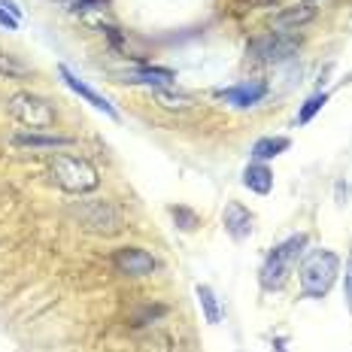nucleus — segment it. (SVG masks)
Masks as SVG:
<instances>
[{
	"label": "nucleus",
	"mask_w": 352,
	"mask_h": 352,
	"mask_svg": "<svg viewBox=\"0 0 352 352\" xmlns=\"http://www.w3.org/2000/svg\"><path fill=\"white\" fill-rule=\"evenodd\" d=\"M28 73V64H21L19 58L0 52V76H25Z\"/></svg>",
	"instance_id": "aec40b11"
},
{
	"label": "nucleus",
	"mask_w": 352,
	"mask_h": 352,
	"mask_svg": "<svg viewBox=\"0 0 352 352\" xmlns=\"http://www.w3.org/2000/svg\"><path fill=\"white\" fill-rule=\"evenodd\" d=\"M109 0H73V12H104Z\"/></svg>",
	"instance_id": "4be33fe9"
},
{
	"label": "nucleus",
	"mask_w": 352,
	"mask_h": 352,
	"mask_svg": "<svg viewBox=\"0 0 352 352\" xmlns=\"http://www.w3.org/2000/svg\"><path fill=\"white\" fill-rule=\"evenodd\" d=\"M70 212L88 234H98V237H116L124 228L122 210L109 201H79Z\"/></svg>",
	"instance_id": "20e7f679"
},
{
	"label": "nucleus",
	"mask_w": 352,
	"mask_h": 352,
	"mask_svg": "<svg viewBox=\"0 0 352 352\" xmlns=\"http://www.w3.org/2000/svg\"><path fill=\"white\" fill-rule=\"evenodd\" d=\"M170 216L176 219V225H179L182 231H195L197 228V216L188 207H170Z\"/></svg>",
	"instance_id": "412c9836"
},
{
	"label": "nucleus",
	"mask_w": 352,
	"mask_h": 352,
	"mask_svg": "<svg viewBox=\"0 0 352 352\" xmlns=\"http://www.w3.org/2000/svg\"><path fill=\"white\" fill-rule=\"evenodd\" d=\"M252 222H255V216L237 201H231L228 207H225V212H222V225H225V231H228L234 240H246L249 234H252Z\"/></svg>",
	"instance_id": "9b49d317"
},
{
	"label": "nucleus",
	"mask_w": 352,
	"mask_h": 352,
	"mask_svg": "<svg viewBox=\"0 0 352 352\" xmlns=\"http://www.w3.org/2000/svg\"><path fill=\"white\" fill-rule=\"evenodd\" d=\"M113 267L124 276H149L152 270L158 267V261H155V255H149L146 249L122 246V249H116V255H113Z\"/></svg>",
	"instance_id": "0eeeda50"
},
{
	"label": "nucleus",
	"mask_w": 352,
	"mask_h": 352,
	"mask_svg": "<svg viewBox=\"0 0 352 352\" xmlns=\"http://www.w3.org/2000/svg\"><path fill=\"white\" fill-rule=\"evenodd\" d=\"M307 246V234H295V237H289L285 243H280L274 249V252L264 258L261 264V274H258V283L264 292H276L283 289L285 280H289V274L295 270V264L300 258V252H304Z\"/></svg>",
	"instance_id": "f03ea898"
},
{
	"label": "nucleus",
	"mask_w": 352,
	"mask_h": 352,
	"mask_svg": "<svg viewBox=\"0 0 352 352\" xmlns=\"http://www.w3.org/2000/svg\"><path fill=\"white\" fill-rule=\"evenodd\" d=\"M10 113H12V119L21 122L25 128H31V131H52V124H55L52 104L43 100V98H36V94H31V91L12 94Z\"/></svg>",
	"instance_id": "39448f33"
},
{
	"label": "nucleus",
	"mask_w": 352,
	"mask_h": 352,
	"mask_svg": "<svg viewBox=\"0 0 352 352\" xmlns=\"http://www.w3.org/2000/svg\"><path fill=\"white\" fill-rule=\"evenodd\" d=\"M152 94H155V100L164 109H188V107H195V100L188 98V94H182V91H167V88H152Z\"/></svg>",
	"instance_id": "f3484780"
},
{
	"label": "nucleus",
	"mask_w": 352,
	"mask_h": 352,
	"mask_svg": "<svg viewBox=\"0 0 352 352\" xmlns=\"http://www.w3.org/2000/svg\"><path fill=\"white\" fill-rule=\"evenodd\" d=\"M49 173H52L55 186L64 188L67 195H88L100 186L98 167L88 158H79V155H55Z\"/></svg>",
	"instance_id": "f257e3e1"
},
{
	"label": "nucleus",
	"mask_w": 352,
	"mask_h": 352,
	"mask_svg": "<svg viewBox=\"0 0 352 352\" xmlns=\"http://www.w3.org/2000/svg\"><path fill=\"white\" fill-rule=\"evenodd\" d=\"M195 295H197V304H201V310H204V319H207L210 325H219L222 307H219V300H216V292H212L210 285H197Z\"/></svg>",
	"instance_id": "dca6fc26"
},
{
	"label": "nucleus",
	"mask_w": 352,
	"mask_h": 352,
	"mask_svg": "<svg viewBox=\"0 0 352 352\" xmlns=\"http://www.w3.org/2000/svg\"><path fill=\"white\" fill-rule=\"evenodd\" d=\"M285 149H289V137H261V140H255V146H252V158L264 164V161L283 155Z\"/></svg>",
	"instance_id": "2eb2a0df"
},
{
	"label": "nucleus",
	"mask_w": 352,
	"mask_h": 352,
	"mask_svg": "<svg viewBox=\"0 0 352 352\" xmlns=\"http://www.w3.org/2000/svg\"><path fill=\"white\" fill-rule=\"evenodd\" d=\"M164 313H167V307H164V304H155V307L146 304V307H140V310L134 313V316H131V325H137V328H140V325H149V322L161 319Z\"/></svg>",
	"instance_id": "6ab92c4d"
},
{
	"label": "nucleus",
	"mask_w": 352,
	"mask_h": 352,
	"mask_svg": "<svg viewBox=\"0 0 352 352\" xmlns=\"http://www.w3.org/2000/svg\"><path fill=\"white\" fill-rule=\"evenodd\" d=\"M0 6H3L6 12H12V16H16V19L21 21V6L16 3V0H0Z\"/></svg>",
	"instance_id": "393cba45"
},
{
	"label": "nucleus",
	"mask_w": 352,
	"mask_h": 352,
	"mask_svg": "<svg viewBox=\"0 0 352 352\" xmlns=\"http://www.w3.org/2000/svg\"><path fill=\"white\" fill-rule=\"evenodd\" d=\"M298 274H300V292L307 298H325L331 292L337 274H340V258L334 252H328V249H316V252H310L304 258Z\"/></svg>",
	"instance_id": "7ed1b4c3"
},
{
	"label": "nucleus",
	"mask_w": 352,
	"mask_h": 352,
	"mask_svg": "<svg viewBox=\"0 0 352 352\" xmlns=\"http://www.w3.org/2000/svg\"><path fill=\"white\" fill-rule=\"evenodd\" d=\"M343 295H346V304H349V310H352V261H349V267H346V283H343Z\"/></svg>",
	"instance_id": "b1692460"
},
{
	"label": "nucleus",
	"mask_w": 352,
	"mask_h": 352,
	"mask_svg": "<svg viewBox=\"0 0 352 352\" xmlns=\"http://www.w3.org/2000/svg\"><path fill=\"white\" fill-rule=\"evenodd\" d=\"M243 186L255 195H270L274 192V173H270L267 164L255 161V164H249L243 170Z\"/></svg>",
	"instance_id": "ddd939ff"
},
{
	"label": "nucleus",
	"mask_w": 352,
	"mask_h": 352,
	"mask_svg": "<svg viewBox=\"0 0 352 352\" xmlns=\"http://www.w3.org/2000/svg\"><path fill=\"white\" fill-rule=\"evenodd\" d=\"M0 25H3L6 31H19V19L12 16V12H6L3 6H0Z\"/></svg>",
	"instance_id": "5701e85b"
},
{
	"label": "nucleus",
	"mask_w": 352,
	"mask_h": 352,
	"mask_svg": "<svg viewBox=\"0 0 352 352\" xmlns=\"http://www.w3.org/2000/svg\"><path fill=\"white\" fill-rule=\"evenodd\" d=\"M124 82H140V85H152V88H164L173 82V73L164 67H137L131 73H124Z\"/></svg>",
	"instance_id": "4468645a"
},
{
	"label": "nucleus",
	"mask_w": 352,
	"mask_h": 352,
	"mask_svg": "<svg viewBox=\"0 0 352 352\" xmlns=\"http://www.w3.org/2000/svg\"><path fill=\"white\" fill-rule=\"evenodd\" d=\"M325 104H328V94H325V91L313 94V98H310V100H307L304 107L298 109V124H307V122H313V116H316V113H319V109L325 107Z\"/></svg>",
	"instance_id": "a211bd4d"
},
{
	"label": "nucleus",
	"mask_w": 352,
	"mask_h": 352,
	"mask_svg": "<svg viewBox=\"0 0 352 352\" xmlns=\"http://www.w3.org/2000/svg\"><path fill=\"white\" fill-rule=\"evenodd\" d=\"M264 94H267V82H264V79H246V82L219 91V98L228 100L234 107H252V104H258Z\"/></svg>",
	"instance_id": "1a4fd4ad"
},
{
	"label": "nucleus",
	"mask_w": 352,
	"mask_h": 352,
	"mask_svg": "<svg viewBox=\"0 0 352 352\" xmlns=\"http://www.w3.org/2000/svg\"><path fill=\"white\" fill-rule=\"evenodd\" d=\"M298 46H300V36L298 34L270 31L264 36H255V40L249 43V55H252L255 61L280 64V61H289V58L298 52Z\"/></svg>",
	"instance_id": "423d86ee"
},
{
	"label": "nucleus",
	"mask_w": 352,
	"mask_h": 352,
	"mask_svg": "<svg viewBox=\"0 0 352 352\" xmlns=\"http://www.w3.org/2000/svg\"><path fill=\"white\" fill-rule=\"evenodd\" d=\"M58 73H61L64 85H67L70 91H76L79 98H85V100H88V104H91L94 109H100V113H107L109 119H116V122H119V113H116V107L109 104V100L104 98V94H98V91H94V88H88V85L82 82V79H79L76 73H73V70L67 67V64H61V67H58Z\"/></svg>",
	"instance_id": "6e6552de"
},
{
	"label": "nucleus",
	"mask_w": 352,
	"mask_h": 352,
	"mask_svg": "<svg viewBox=\"0 0 352 352\" xmlns=\"http://www.w3.org/2000/svg\"><path fill=\"white\" fill-rule=\"evenodd\" d=\"M313 16H316V6L313 3L289 6V10L276 12V16L270 19V28H274V31H283V34H295L298 28H304L307 21H313Z\"/></svg>",
	"instance_id": "9d476101"
},
{
	"label": "nucleus",
	"mask_w": 352,
	"mask_h": 352,
	"mask_svg": "<svg viewBox=\"0 0 352 352\" xmlns=\"http://www.w3.org/2000/svg\"><path fill=\"white\" fill-rule=\"evenodd\" d=\"M16 146H25V149H61V146H70V137L61 134H49V131H31V134H19Z\"/></svg>",
	"instance_id": "f8f14e48"
}]
</instances>
